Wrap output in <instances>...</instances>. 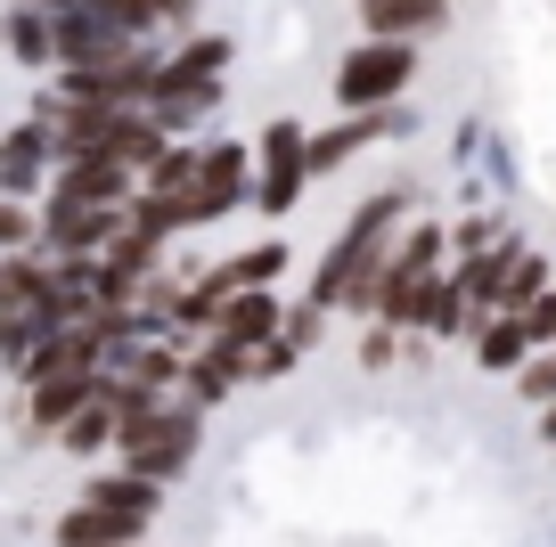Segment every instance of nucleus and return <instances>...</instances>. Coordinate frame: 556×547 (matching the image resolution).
Instances as JSON below:
<instances>
[{"label":"nucleus","mask_w":556,"mask_h":547,"mask_svg":"<svg viewBox=\"0 0 556 547\" xmlns=\"http://www.w3.org/2000/svg\"><path fill=\"white\" fill-rule=\"evenodd\" d=\"M540 442L556 449V400H548V409H540Z\"/></svg>","instance_id":"nucleus-32"},{"label":"nucleus","mask_w":556,"mask_h":547,"mask_svg":"<svg viewBox=\"0 0 556 547\" xmlns=\"http://www.w3.org/2000/svg\"><path fill=\"white\" fill-rule=\"evenodd\" d=\"M426 74V41H384V34H361L344 58H336L328 90L344 115H368V106H401Z\"/></svg>","instance_id":"nucleus-2"},{"label":"nucleus","mask_w":556,"mask_h":547,"mask_svg":"<svg viewBox=\"0 0 556 547\" xmlns=\"http://www.w3.org/2000/svg\"><path fill=\"white\" fill-rule=\"evenodd\" d=\"M548 287H556V262L532 254V245H516V262H507V287H500V310H532Z\"/></svg>","instance_id":"nucleus-23"},{"label":"nucleus","mask_w":556,"mask_h":547,"mask_svg":"<svg viewBox=\"0 0 556 547\" xmlns=\"http://www.w3.org/2000/svg\"><path fill=\"white\" fill-rule=\"evenodd\" d=\"M83 498H90V507H106V514H131V523H156L164 482H148L139 466H115V474H90Z\"/></svg>","instance_id":"nucleus-16"},{"label":"nucleus","mask_w":556,"mask_h":547,"mask_svg":"<svg viewBox=\"0 0 556 547\" xmlns=\"http://www.w3.org/2000/svg\"><path fill=\"white\" fill-rule=\"evenodd\" d=\"M50 180H58V139H50V123H41V115L9 123V131H0V196L41 205V196H50Z\"/></svg>","instance_id":"nucleus-7"},{"label":"nucleus","mask_w":556,"mask_h":547,"mask_svg":"<svg viewBox=\"0 0 556 547\" xmlns=\"http://www.w3.org/2000/svg\"><path fill=\"white\" fill-rule=\"evenodd\" d=\"M417 221V189L401 180V189H368L361 205L344 213V229L328 238V254H319L312 270V303L319 310H352V319H377V287H384V262H393L401 229Z\"/></svg>","instance_id":"nucleus-1"},{"label":"nucleus","mask_w":556,"mask_h":547,"mask_svg":"<svg viewBox=\"0 0 556 547\" xmlns=\"http://www.w3.org/2000/svg\"><path fill=\"white\" fill-rule=\"evenodd\" d=\"M532 327H523V310H491L483 327H475V368H491V377H516L523 359H532Z\"/></svg>","instance_id":"nucleus-18"},{"label":"nucleus","mask_w":556,"mask_h":547,"mask_svg":"<svg viewBox=\"0 0 556 547\" xmlns=\"http://www.w3.org/2000/svg\"><path fill=\"white\" fill-rule=\"evenodd\" d=\"M131 539H148V523L106 514V507H90V498H74V507L58 514V547H131Z\"/></svg>","instance_id":"nucleus-19"},{"label":"nucleus","mask_w":556,"mask_h":547,"mask_svg":"<svg viewBox=\"0 0 556 547\" xmlns=\"http://www.w3.org/2000/svg\"><path fill=\"white\" fill-rule=\"evenodd\" d=\"M0 131H9V123H0Z\"/></svg>","instance_id":"nucleus-34"},{"label":"nucleus","mask_w":556,"mask_h":547,"mask_svg":"<svg viewBox=\"0 0 556 547\" xmlns=\"http://www.w3.org/2000/svg\"><path fill=\"white\" fill-rule=\"evenodd\" d=\"M50 196H66V205H131V196H139V171L115 164V155H74V164H58Z\"/></svg>","instance_id":"nucleus-11"},{"label":"nucleus","mask_w":556,"mask_h":547,"mask_svg":"<svg viewBox=\"0 0 556 547\" xmlns=\"http://www.w3.org/2000/svg\"><path fill=\"white\" fill-rule=\"evenodd\" d=\"M393 352H401V335H393L384 319H368V335H361V359H368V368H393Z\"/></svg>","instance_id":"nucleus-29"},{"label":"nucleus","mask_w":556,"mask_h":547,"mask_svg":"<svg viewBox=\"0 0 556 547\" xmlns=\"http://www.w3.org/2000/svg\"><path fill=\"white\" fill-rule=\"evenodd\" d=\"M213 335L238 343V352H262L270 335H287V303H278L270 287H238V294L222 303V319H213Z\"/></svg>","instance_id":"nucleus-12"},{"label":"nucleus","mask_w":556,"mask_h":547,"mask_svg":"<svg viewBox=\"0 0 556 547\" xmlns=\"http://www.w3.org/2000/svg\"><path fill=\"white\" fill-rule=\"evenodd\" d=\"M222 106H229V82H180V74H164V90L148 99V115H156L173 139H197Z\"/></svg>","instance_id":"nucleus-13"},{"label":"nucleus","mask_w":556,"mask_h":547,"mask_svg":"<svg viewBox=\"0 0 556 547\" xmlns=\"http://www.w3.org/2000/svg\"><path fill=\"white\" fill-rule=\"evenodd\" d=\"M115 433H123V417H115V400H106V377H99V400H90V409L74 417L58 442H66L74 458H99V449H115Z\"/></svg>","instance_id":"nucleus-22"},{"label":"nucleus","mask_w":556,"mask_h":547,"mask_svg":"<svg viewBox=\"0 0 556 547\" xmlns=\"http://www.w3.org/2000/svg\"><path fill=\"white\" fill-rule=\"evenodd\" d=\"M516 393L532 400V409H548V400H556V343H540V352L516 368Z\"/></svg>","instance_id":"nucleus-27"},{"label":"nucleus","mask_w":556,"mask_h":547,"mask_svg":"<svg viewBox=\"0 0 556 547\" xmlns=\"http://www.w3.org/2000/svg\"><path fill=\"white\" fill-rule=\"evenodd\" d=\"M0 50H9V66H17V74L50 82V74H58V25H50V9L9 0V9H0Z\"/></svg>","instance_id":"nucleus-9"},{"label":"nucleus","mask_w":556,"mask_h":547,"mask_svg":"<svg viewBox=\"0 0 556 547\" xmlns=\"http://www.w3.org/2000/svg\"><path fill=\"white\" fill-rule=\"evenodd\" d=\"M197 442H205V409L197 400H156L148 417H131V425L115 433V458L139 466L148 482H180L197 458Z\"/></svg>","instance_id":"nucleus-4"},{"label":"nucleus","mask_w":556,"mask_h":547,"mask_svg":"<svg viewBox=\"0 0 556 547\" xmlns=\"http://www.w3.org/2000/svg\"><path fill=\"white\" fill-rule=\"evenodd\" d=\"M99 377H106V368H99ZM99 377H41V384H25V393H34V400H25V425H34V433H66L74 417L99 400Z\"/></svg>","instance_id":"nucleus-15"},{"label":"nucleus","mask_w":556,"mask_h":547,"mask_svg":"<svg viewBox=\"0 0 556 547\" xmlns=\"http://www.w3.org/2000/svg\"><path fill=\"white\" fill-rule=\"evenodd\" d=\"M50 25H58V66H115L139 50V34L106 9H50Z\"/></svg>","instance_id":"nucleus-8"},{"label":"nucleus","mask_w":556,"mask_h":547,"mask_svg":"<svg viewBox=\"0 0 556 547\" xmlns=\"http://www.w3.org/2000/svg\"><path fill=\"white\" fill-rule=\"evenodd\" d=\"M245 205H254V139H205L189 229H213V221H229V213H245Z\"/></svg>","instance_id":"nucleus-5"},{"label":"nucleus","mask_w":556,"mask_h":547,"mask_svg":"<svg viewBox=\"0 0 556 547\" xmlns=\"http://www.w3.org/2000/svg\"><path fill=\"white\" fill-rule=\"evenodd\" d=\"M25 245H41V205L0 196V254H25Z\"/></svg>","instance_id":"nucleus-25"},{"label":"nucleus","mask_w":556,"mask_h":547,"mask_svg":"<svg viewBox=\"0 0 556 547\" xmlns=\"http://www.w3.org/2000/svg\"><path fill=\"white\" fill-rule=\"evenodd\" d=\"M417 327L451 343V335H475V327H483V310H475V303H467V287L442 270V278H434V294H426V310H417Z\"/></svg>","instance_id":"nucleus-21"},{"label":"nucleus","mask_w":556,"mask_h":547,"mask_svg":"<svg viewBox=\"0 0 556 547\" xmlns=\"http://www.w3.org/2000/svg\"><path fill=\"white\" fill-rule=\"evenodd\" d=\"M523 327H532V343H556V287L540 294L532 310H523Z\"/></svg>","instance_id":"nucleus-31"},{"label":"nucleus","mask_w":556,"mask_h":547,"mask_svg":"<svg viewBox=\"0 0 556 547\" xmlns=\"http://www.w3.org/2000/svg\"><path fill=\"white\" fill-rule=\"evenodd\" d=\"M229 66H238V41L213 34V25H197L164 50V74H180V82H229Z\"/></svg>","instance_id":"nucleus-17"},{"label":"nucleus","mask_w":556,"mask_h":547,"mask_svg":"<svg viewBox=\"0 0 556 547\" xmlns=\"http://www.w3.org/2000/svg\"><path fill=\"white\" fill-rule=\"evenodd\" d=\"M245 377H254V352H238V343L205 335V343H189V368H180V393H189L197 409H213V400H229V393H238Z\"/></svg>","instance_id":"nucleus-10"},{"label":"nucleus","mask_w":556,"mask_h":547,"mask_svg":"<svg viewBox=\"0 0 556 547\" xmlns=\"http://www.w3.org/2000/svg\"><path fill=\"white\" fill-rule=\"evenodd\" d=\"M312 189H319V171H312V123L270 115L254 131V213H262V221H287Z\"/></svg>","instance_id":"nucleus-3"},{"label":"nucleus","mask_w":556,"mask_h":547,"mask_svg":"<svg viewBox=\"0 0 556 547\" xmlns=\"http://www.w3.org/2000/svg\"><path fill=\"white\" fill-rule=\"evenodd\" d=\"M131 547H148V539H131Z\"/></svg>","instance_id":"nucleus-33"},{"label":"nucleus","mask_w":556,"mask_h":547,"mask_svg":"<svg viewBox=\"0 0 556 547\" xmlns=\"http://www.w3.org/2000/svg\"><path fill=\"white\" fill-rule=\"evenodd\" d=\"M123 213L131 205H66V196H41V254L58 262H99L123 238Z\"/></svg>","instance_id":"nucleus-6"},{"label":"nucleus","mask_w":556,"mask_h":547,"mask_svg":"<svg viewBox=\"0 0 556 547\" xmlns=\"http://www.w3.org/2000/svg\"><path fill=\"white\" fill-rule=\"evenodd\" d=\"M319 319H328V310H319V303H312V294H303V303H295V310H287V335H295V343H303V352H312V343H319Z\"/></svg>","instance_id":"nucleus-30"},{"label":"nucleus","mask_w":556,"mask_h":547,"mask_svg":"<svg viewBox=\"0 0 556 547\" xmlns=\"http://www.w3.org/2000/svg\"><path fill=\"white\" fill-rule=\"evenodd\" d=\"M295 359H303V343H295V335H270V343L254 352V377H287Z\"/></svg>","instance_id":"nucleus-28"},{"label":"nucleus","mask_w":556,"mask_h":547,"mask_svg":"<svg viewBox=\"0 0 556 547\" xmlns=\"http://www.w3.org/2000/svg\"><path fill=\"white\" fill-rule=\"evenodd\" d=\"M361 9V34H384V41H434L451 25V0H352Z\"/></svg>","instance_id":"nucleus-14"},{"label":"nucleus","mask_w":556,"mask_h":547,"mask_svg":"<svg viewBox=\"0 0 556 547\" xmlns=\"http://www.w3.org/2000/svg\"><path fill=\"white\" fill-rule=\"evenodd\" d=\"M500 245H507V221H500V213H475V221H458V229H451V254H458V262L500 254Z\"/></svg>","instance_id":"nucleus-26"},{"label":"nucleus","mask_w":556,"mask_h":547,"mask_svg":"<svg viewBox=\"0 0 556 547\" xmlns=\"http://www.w3.org/2000/svg\"><path fill=\"white\" fill-rule=\"evenodd\" d=\"M197 155H205V139H173V148H164V164L139 180V196H164V205L189 213V196H197Z\"/></svg>","instance_id":"nucleus-20"},{"label":"nucleus","mask_w":556,"mask_h":547,"mask_svg":"<svg viewBox=\"0 0 556 547\" xmlns=\"http://www.w3.org/2000/svg\"><path fill=\"white\" fill-rule=\"evenodd\" d=\"M287 238H262V245H245V254H229L222 270H229V287H278V278H287Z\"/></svg>","instance_id":"nucleus-24"}]
</instances>
